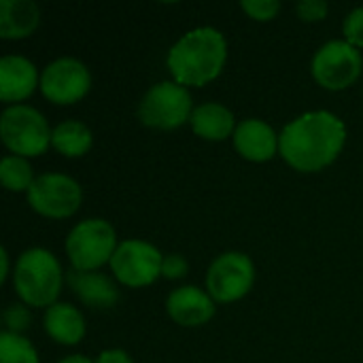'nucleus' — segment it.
I'll return each mask as SVG.
<instances>
[{
	"label": "nucleus",
	"instance_id": "obj_1",
	"mask_svg": "<svg viewBox=\"0 0 363 363\" xmlns=\"http://www.w3.org/2000/svg\"><path fill=\"white\" fill-rule=\"evenodd\" d=\"M347 143L342 119L330 111L296 117L279 134L281 157L298 172H319L334 164Z\"/></svg>",
	"mask_w": 363,
	"mask_h": 363
},
{
	"label": "nucleus",
	"instance_id": "obj_2",
	"mask_svg": "<svg viewBox=\"0 0 363 363\" xmlns=\"http://www.w3.org/2000/svg\"><path fill=\"white\" fill-rule=\"evenodd\" d=\"M228 60V40L213 28L202 26L183 34L168 51V70L183 87H202L215 81Z\"/></svg>",
	"mask_w": 363,
	"mask_h": 363
},
{
	"label": "nucleus",
	"instance_id": "obj_3",
	"mask_svg": "<svg viewBox=\"0 0 363 363\" xmlns=\"http://www.w3.org/2000/svg\"><path fill=\"white\" fill-rule=\"evenodd\" d=\"M62 283L64 272L51 251L34 247L19 255L13 270V287L26 306L47 311L57 302Z\"/></svg>",
	"mask_w": 363,
	"mask_h": 363
},
{
	"label": "nucleus",
	"instance_id": "obj_4",
	"mask_svg": "<svg viewBox=\"0 0 363 363\" xmlns=\"http://www.w3.org/2000/svg\"><path fill=\"white\" fill-rule=\"evenodd\" d=\"M0 136L13 155L36 157L49 149L53 130L34 106L11 104L0 115Z\"/></svg>",
	"mask_w": 363,
	"mask_h": 363
},
{
	"label": "nucleus",
	"instance_id": "obj_5",
	"mask_svg": "<svg viewBox=\"0 0 363 363\" xmlns=\"http://www.w3.org/2000/svg\"><path fill=\"white\" fill-rule=\"evenodd\" d=\"M117 234L104 219L91 217L77 223L66 238V255L74 270L94 272L111 264L117 251Z\"/></svg>",
	"mask_w": 363,
	"mask_h": 363
},
{
	"label": "nucleus",
	"instance_id": "obj_6",
	"mask_svg": "<svg viewBox=\"0 0 363 363\" xmlns=\"http://www.w3.org/2000/svg\"><path fill=\"white\" fill-rule=\"evenodd\" d=\"M191 94L177 81H160L143 96L138 117L147 128L177 130L191 119Z\"/></svg>",
	"mask_w": 363,
	"mask_h": 363
},
{
	"label": "nucleus",
	"instance_id": "obj_7",
	"mask_svg": "<svg viewBox=\"0 0 363 363\" xmlns=\"http://www.w3.org/2000/svg\"><path fill=\"white\" fill-rule=\"evenodd\" d=\"M26 196L30 208L49 219L72 217L83 200L81 185L72 177L62 172H45L36 177Z\"/></svg>",
	"mask_w": 363,
	"mask_h": 363
},
{
	"label": "nucleus",
	"instance_id": "obj_8",
	"mask_svg": "<svg viewBox=\"0 0 363 363\" xmlns=\"http://www.w3.org/2000/svg\"><path fill=\"white\" fill-rule=\"evenodd\" d=\"M315 81L332 91L351 87L363 70V57L357 47L347 40H330L317 49L311 64Z\"/></svg>",
	"mask_w": 363,
	"mask_h": 363
},
{
	"label": "nucleus",
	"instance_id": "obj_9",
	"mask_svg": "<svg viewBox=\"0 0 363 363\" xmlns=\"http://www.w3.org/2000/svg\"><path fill=\"white\" fill-rule=\"evenodd\" d=\"M255 283V266L249 255L238 251L221 253L208 268L206 289L215 302L230 304L245 298Z\"/></svg>",
	"mask_w": 363,
	"mask_h": 363
},
{
	"label": "nucleus",
	"instance_id": "obj_10",
	"mask_svg": "<svg viewBox=\"0 0 363 363\" xmlns=\"http://www.w3.org/2000/svg\"><path fill=\"white\" fill-rule=\"evenodd\" d=\"M162 262L164 255L157 247L145 240H123L119 242L113 259L111 270L115 279L125 287H147L162 277Z\"/></svg>",
	"mask_w": 363,
	"mask_h": 363
},
{
	"label": "nucleus",
	"instance_id": "obj_11",
	"mask_svg": "<svg viewBox=\"0 0 363 363\" xmlns=\"http://www.w3.org/2000/svg\"><path fill=\"white\" fill-rule=\"evenodd\" d=\"M91 87L89 68L77 57H57L40 72L43 96L60 106L74 104L87 96Z\"/></svg>",
	"mask_w": 363,
	"mask_h": 363
},
{
	"label": "nucleus",
	"instance_id": "obj_12",
	"mask_svg": "<svg viewBox=\"0 0 363 363\" xmlns=\"http://www.w3.org/2000/svg\"><path fill=\"white\" fill-rule=\"evenodd\" d=\"M166 313L181 328H200L215 317V300L196 285H183L168 296Z\"/></svg>",
	"mask_w": 363,
	"mask_h": 363
},
{
	"label": "nucleus",
	"instance_id": "obj_13",
	"mask_svg": "<svg viewBox=\"0 0 363 363\" xmlns=\"http://www.w3.org/2000/svg\"><path fill=\"white\" fill-rule=\"evenodd\" d=\"M234 149L249 162H268L279 153V134L264 119H242L232 136Z\"/></svg>",
	"mask_w": 363,
	"mask_h": 363
},
{
	"label": "nucleus",
	"instance_id": "obj_14",
	"mask_svg": "<svg viewBox=\"0 0 363 363\" xmlns=\"http://www.w3.org/2000/svg\"><path fill=\"white\" fill-rule=\"evenodd\" d=\"M40 87L36 66L23 55H4L0 60V100L21 102Z\"/></svg>",
	"mask_w": 363,
	"mask_h": 363
},
{
	"label": "nucleus",
	"instance_id": "obj_15",
	"mask_svg": "<svg viewBox=\"0 0 363 363\" xmlns=\"http://www.w3.org/2000/svg\"><path fill=\"white\" fill-rule=\"evenodd\" d=\"M66 281L74 296L89 308L94 311H106L113 308L119 300V289L113 283L111 277L94 270V272H83V270H70L66 274Z\"/></svg>",
	"mask_w": 363,
	"mask_h": 363
},
{
	"label": "nucleus",
	"instance_id": "obj_16",
	"mask_svg": "<svg viewBox=\"0 0 363 363\" xmlns=\"http://www.w3.org/2000/svg\"><path fill=\"white\" fill-rule=\"evenodd\" d=\"M43 328L51 340L64 347H74L85 336V319L81 311L64 302H55L53 306L45 311Z\"/></svg>",
	"mask_w": 363,
	"mask_h": 363
},
{
	"label": "nucleus",
	"instance_id": "obj_17",
	"mask_svg": "<svg viewBox=\"0 0 363 363\" xmlns=\"http://www.w3.org/2000/svg\"><path fill=\"white\" fill-rule=\"evenodd\" d=\"M189 123H191V130L196 136H200L204 140H213V143L232 138L234 130L238 125L234 113L219 102H204V104L196 106Z\"/></svg>",
	"mask_w": 363,
	"mask_h": 363
},
{
	"label": "nucleus",
	"instance_id": "obj_18",
	"mask_svg": "<svg viewBox=\"0 0 363 363\" xmlns=\"http://www.w3.org/2000/svg\"><path fill=\"white\" fill-rule=\"evenodd\" d=\"M40 23V11L32 0H0V38H28Z\"/></svg>",
	"mask_w": 363,
	"mask_h": 363
},
{
	"label": "nucleus",
	"instance_id": "obj_19",
	"mask_svg": "<svg viewBox=\"0 0 363 363\" xmlns=\"http://www.w3.org/2000/svg\"><path fill=\"white\" fill-rule=\"evenodd\" d=\"M94 145L91 130L77 119H66L53 128L51 147L64 157H81Z\"/></svg>",
	"mask_w": 363,
	"mask_h": 363
},
{
	"label": "nucleus",
	"instance_id": "obj_20",
	"mask_svg": "<svg viewBox=\"0 0 363 363\" xmlns=\"http://www.w3.org/2000/svg\"><path fill=\"white\" fill-rule=\"evenodd\" d=\"M0 181L9 191H26L36 181L34 170L26 157L19 155H6L0 162Z\"/></svg>",
	"mask_w": 363,
	"mask_h": 363
},
{
	"label": "nucleus",
	"instance_id": "obj_21",
	"mask_svg": "<svg viewBox=\"0 0 363 363\" xmlns=\"http://www.w3.org/2000/svg\"><path fill=\"white\" fill-rule=\"evenodd\" d=\"M0 363H38V353L34 345L11 332L0 334Z\"/></svg>",
	"mask_w": 363,
	"mask_h": 363
},
{
	"label": "nucleus",
	"instance_id": "obj_22",
	"mask_svg": "<svg viewBox=\"0 0 363 363\" xmlns=\"http://www.w3.org/2000/svg\"><path fill=\"white\" fill-rule=\"evenodd\" d=\"M30 311L26 304H9L2 313V323H4V332L11 334H23L30 328Z\"/></svg>",
	"mask_w": 363,
	"mask_h": 363
},
{
	"label": "nucleus",
	"instance_id": "obj_23",
	"mask_svg": "<svg viewBox=\"0 0 363 363\" xmlns=\"http://www.w3.org/2000/svg\"><path fill=\"white\" fill-rule=\"evenodd\" d=\"M240 6L255 21H270L281 13L279 0H242Z\"/></svg>",
	"mask_w": 363,
	"mask_h": 363
},
{
	"label": "nucleus",
	"instance_id": "obj_24",
	"mask_svg": "<svg viewBox=\"0 0 363 363\" xmlns=\"http://www.w3.org/2000/svg\"><path fill=\"white\" fill-rule=\"evenodd\" d=\"M345 40L353 47H363V6L353 9L342 23Z\"/></svg>",
	"mask_w": 363,
	"mask_h": 363
},
{
	"label": "nucleus",
	"instance_id": "obj_25",
	"mask_svg": "<svg viewBox=\"0 0 363 363\" xmlns=\"http://www.w3.org/2000/svg\"><path fill=\"white\" fill-rule=\"evenodd\" d=\"M328 2L325 0H300L298 2V17L302 21H321L328 17Z\"/></svg>",
	"mask_w": 363,
	"mask_h": 363
},
{
	"label": "nucleus",
	"instance_id": "obj_26",
	"mask_svg": "<svg viewBox=\"0 0 363 363\" xmlns=\"http://www.w3.org/2000/svg\"><path fill=\"white\" fill-rule=\"evenodd\" d=\"M187 272H189V264L183 255L172 253V255L164 257V262H162V277L164 279L177 281V279H183Z\"/></svg>",
	"mask_w": 363,
	"mask_h": 363
},
{
	"label": "nucleus",
	"instance_id": "obj_27",
	"mask_svg": "<svg viewBox=\"0 0 363 363\" xmlns=\"http://www.w3.org/2000/svg\"><path fill=\"white\" fill-rule=\"evenodd\" d=\"M94 363H134V362H132V357H130L125 351H121V349H108V351H102V353L96 357V362Z\"/></svg>",
	"mask_w": 363,
	"mask_h": 363
},
{
	"label": "nucleus",
	"instance_id": "obj_28",
	"mask_svg": "<svg viewBox=\"0 0 363 363\" xmlns=\"http://www.w3.org/2000/svg\"><path fill=\"white\" fill-rule=\"evenodd\" d=\"M0 259H2V268H0V283H4V281L9 279V274H11V268H9V253H6V249H2V251H0Z\"/></svg>",
	"mask_w": 363,
	"mask_h": 363
},
{
	"label": "nucleus",
	"instance_id": "obj_29",
	"mask_svg": "<svg viewBox=\"0 0 363 363\" xmlns=\"http://www.w3.org/2000/svg\"><path fill=\"white\" fill-rule=\"evenodd\" d=\"M57 363H94V362H89L85 355H68V357L60 359Z\"/></svg>",
	"mask_w": 363,
	"mask_h": 363
}]
</instances>
